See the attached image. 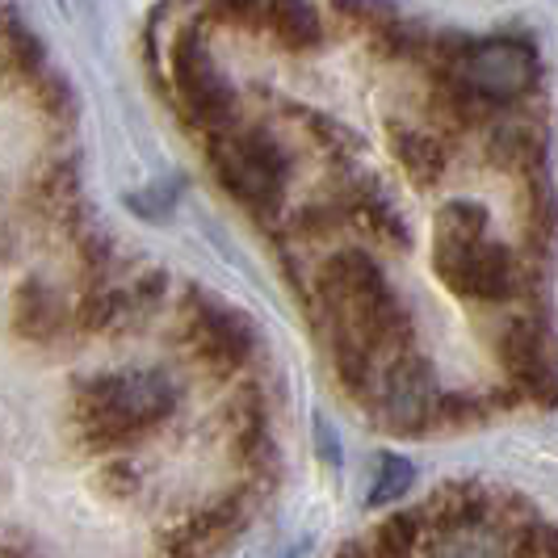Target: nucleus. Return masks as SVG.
I'll list each match as a JSON object with an SVG mask.
<instances>
[{
    "instance_id": "obj_1",
    "label": "nucleus",
    "mask_w": 558,
    "mask_h": 558,
    "mask_svg": "<svg viewBox=\"0 0 558 558\" xmlns=\"http://www.w3.org/2000/svg\"><path fill=\"white\" fill-rule=\"evenodd\" d=\"M324 307L332 315V328L340 332V357L344 365H353V378H362L374 365L369 357L387 353L403 328V315L395 307L383 269L362 252H344L328 265Z\"/></svg>"
},
{
    "instance_id": "obj_2",
    "label": "nucleus",
    "mask_w": 558,
    "mask_h": 558,
    "mask_svg": "<svg viewBox=\"0 0 558 558\" xmlns=\"http://www.w3.org/2000/svg\"><path fill=\"white\" fill-rule=\"evenodd\" d=\"M437 269L462 299H508L512 256L487 240V215L471 202H453L437 219Z\"/></svg>"
},
{
    "instance_id": "obj_3",
    "label": "nucleus",
    "mask_w": 558,
    "mask_h": 558,
    "mask_svg": "<svg viewBox=\"0 0 558 558\" xmlns=\"http://www.w3.org/2000/svg\"><path fill=\"white\" fill-rule=\"evenodd\" d=\"M458 81L478 101H512L521 93H530L537 81V59L525 43L512 38H492L466 47L458 59Z\"/></svg>"
},
{
    "instance_id": "obj_4",
    "label": "nucleus",
    "mask_w": 558,
    "mask_h": 558,
    "mask_svg": "<svg viewBox=\"0 0 558 558\" xmlns=\"http://www.w3.org/2000/svg\"><path fill=\"white\" fill-rule=\"evenodd\" d=\"M172 408V387L160 374H113L93 391V424L106 433H135L147 428Z\"/></svg>"
},
{
    "instance_id": "obj_5",
    "label": "nucleus",
    "mask_w": 558,
    "mask_h": 558,
    "mask_svg": "<svg viewBox=\"0 0 558 558\" xmlns=\"http://www.w3.org/2000/svg\"><path fill=\"white\" fill-rule=\"evenodd\" d=\"M219 168H223V181L244 197V202H274L281 190V156L278 147L260 135L248 140H231L219 147Z\"/></svg>"
},
{
    "instance_id": "obj_6",
    "label": "nucleus",
    "mask_w": 558,
    "mask_h": 558,
    "mask_svg": "<svg viewBox=\"0 0 558 558\" xmlns=\"http://www.w3.org/2000/svg\"><path fill=\"white\" fill-rule=\"evenodd\" d=\"M383 420L395 433H416V424L428 420L433 412V374L420 357L395 362L383 374V403H378Z\"/></svg>"
},
{
    "instance_id": "obj_7",
    "label": "nucleus",
    "mask_w": 558,
    "mask_h": 558,
    "mask_svg": "<svg viewBox=\"0 0 558 558\" xmlns=\"http://www.w3.org/2000/svg\"><path fill=\"white\" fill-rule=\"evenodd\" d=\"M177 84L190 97V106L206 118H223L227 106H231V88H227L223 72L215 68L210 51L197 38H185L177 47Z\"/></svg>"
},
{
    "instance_id": "obj_8",
    "label": "nucleus",
    "mask_w": 558,
    "mask_h": 558,
    "mask_svg": "<svg viewBox=\"0 0 558 558\" xmlns=\"http://www.w3.org/2000/svg\"><path fill=\"white\" fill-rule=\"evenodd\" d=\"M508 365L530 391H537L542 399H555L558 362L546 332H537L533 324H512V332H508Z\"/></svg>"
},
{
    "instance_id": "obj_9",
    "label": "nucleus",
    "mask_w": 558,
    "mask_h": 558,
    "mask_svg": "<svg viewBox=\"0 0 558 558\" xmlns=\"http://www.w3.org/2000/svg\"><path fill=\"white\" fill-rule=\"evenodd\" d=\"M231 4H240L244 17L269 26L278 38L294 43V47H307L319 38V22L307 9V0H231Z\"/></svg>"
},
{
    "instance_id": "obj_10",
    "label": "nucleus",
    "mask_w": 558,
    "mask_h": 558,
    "mask_svg": "<svg viewBox=\"0 0 558 558\" xmlns=\"http://www.w3.org/2000/svg\"><path fill=\"white\" fill-rule=\"evenodd\" d=\"M399 156H403V168L416 181H433L441 172V147L428 140V135H403L399 140Z\"/></svg>"
},
{
    "instance_id": "obj_11",
    "label": "nucleus",
    "mask_w": 558,
    "mask_h": 558,
    "mask_svg": "<svg viewBox=\"0 0 558 558\" xmlns=\"http://www.w3.org/2000/svg\"><path fill=\"white\" fill-rule=\"evenodd\" d=\"M408 487H412V466H408L403 458L387 453V458L378 462V475H374V487H369V500L374 504L399 500V496H408Z\"/></svg>"
}]
</instances>
